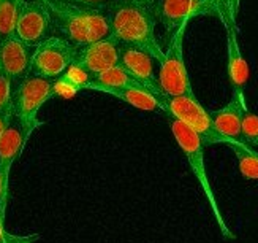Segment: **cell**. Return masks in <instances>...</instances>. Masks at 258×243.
<instances>
[{
  "instance_id": "cell-1",
  "label": "cell",
  "mask_w": 258,
  "mask_h": 243,
  "mask_svg": "<svg viewBox=\"0 0 258 243\" xmlns=\"http://www.w3.org/2000/svg\"><path fill=\"white\" fill-rule=\"evenodd\" d=\"M108 15L113 34L120 45L140 48L160 62L163 48L155 35L154 7L133 2V0H113L108 5Z\"/></svg>"
},
{
  "instance_id": "cell-2",
  "label": "cell",
  "mask_w": 258,
  "mask_h": 243,
  "mask_svg": "<svg viewBox=\"0 0 258 243\" xmlns=\"http://www.w3.org/2000/svg\"><path fill=\"white\" fill-rule=\"evenodd\" d=\"M52 18V26L60 37L76 46H86L111 35L106 8L84 7L62 0H44Z\"/></svg>"
},
{
  "instance_id": "cell-3",
  "label": "cell",
  "mask_w": 258,
  "mask_h": 243,
  "mask_svg": "<svg viewBox=\"0 0 258 243\" xmlns=\"http://www.w3.org/2000/svg\"><path fill=\"white\" fill-rule=\"evenodd\" d=\"M168 121H170V129L174 135V140L181 148V151L184 153V156L190 165V170L194 172L197 181L200 183L201 189H203L205 196H206V201L209 204V208L212 215L216 218V223L219 226V230L223 238L227 240H234L236 238V234L228 227V224L225 223L223 219V215L220 212V207L219 202L216 199L214 189H212V184L211 180L208 176V170H206V164H205V153H203V143H201L200 137L195 134V132L190 129L187 124H184L182 121L176 119L174 116H168Z\"/></svg>"
},
{
  "instance_id": "cell-4",
  "label": "cell",
  "mask_w": 258,
  "mask_h": 243,
  "mask_svg": "<svg viewBox=\"0 0 258 243\" xmlns=\"http://www.w3.org/2000/svg\"><path fill=\"white\" fill-rule=\"evenodd\" d=\"M155 99L159 101L162 112L168 116H174L176 119L187 124L200 137L203 147H211V145L230 147L231 143L236 141L233 138L222 135L216 129L214 123H212V119H211L209 110H206L198 102L195 94L166 95L162 92L159 95H155Z\"/></svg>"
},
{
  "instance_id": "cell-5",
  "label": "cell",
  "mask_w": 258,
  "mask_h": 243,
  "mask_svg": "<svg viewBox=\"0 0 258 243\" xmlns=\"http://www.w3.org/2000/svg\"><path fill=\"white\" fill-rule=\"evenodd\" d=\"M55 86L57 78H46L40 75H27L26 78L16 83L11 94V108L27 140L32 132L40 126L37 118L38 110L57 92Z\"/></svg>"
},
{
  "instance_id": "cell-6",
  "label": "cell",
  "mask_w": 258,
  "mask_h": 243,
  "mask_svg": "<svg viewBox=\"0 0 258 243\" xmlns=\"http://www.w3.org/2000/svg\"><path fill=\"white\" fill-rule=\"evenodd\" d=\"M190 19H184L170 38L168 48L163 50V58L159 62L160 70L159 78L160 91L166 95H187L194 94L192 83L188 78V72L184 59V37Z\"/></svg>"
},
{
  "instance_id": "cell-7",
  "label": "cell",
  "mask_w": 258,
  "mask_h": 243,
  "mask_svg": "<svg viewBox=\"0 0 258 243\" xmlns=\"http://www.w3.org/2000/svg\"><path fill=\"white\" fill-rule=\"evenodd\" d=\"M78 46L60 35H51L32 53V72L33 75L59 78L75 62Z\"/></svg>"
},
{
  "instance_id": "cell-8",
  "label": "cell",
  "mask_w": 258,
  "mask_h": 243,
  "mask_svg": "<svg viewBox=\"0 0 258 243\" xmlns=\"http://www.w3.org/2000/svg\"><path fill=\"white\" fill-rule=\"evenodd\" d=\"M219 2L220 0H159L154 13L162 23L165 34H173L184 19L220 15Z\"/></svg>"
},
{
  "instance_id": "cell-9",
  "label": "cell",
  "mask_w": 258,
  "mask_h": 243,
  "mask_svg": "<svg viewBox=\"0 0 258 243\" xmlns=\"http://www.w3.org/2000/svg\"><path fill=\"white\" fill-rule=\"evenodd\" d=\"M52 18L44 0H22L16 35L29 46H37L52 34Z\"/></svg>"
},
{
  "instance_id": "cell-10",
  "label": "cell",
  "mask_w": 258,
  "mask_h": 243,
  "mask_svg": "<svg viewBox=\"0 0 258 243\" xmlns=\"http://www.w3.org/2000/svg\"><path fill=\"white\" fill-rule=\"evenodd\" d=\"M119 56H120V41L111 34L102 40L91 43V45L78 46V53L73 64L84 69L94 80V76L117 65Z\"/></svg>"
},
{
  "instance_id": "cell-11",
  "label": "cell",
  "mask_w": 258,
  "mask_h": 243,
  "mask_svg": "<svg viewBox=\"0 0 258 243\" xmlns=\"http://www.w3.org/2000/svg\"><path fill=\"white\" fill-rule=\"evenodd\" d=\"M32 46L22 41L16 34L0 43V72L18 83L32 72Z\"/></svg>"
},
{
  "instance_id": "cell-12",
  "label": "cell",
  "mask_w": 258,
  "mask_h": 243,
  "mask_svg": "<svg viewBox=\"0 0 258 243\" xmlns=\"http://www.w3.org/2000/svg\"><path fill=\"white\" fill-rule=\"evenodd\" d=\"M154 62L155 59L149 53L130 45H120L119 65H122L135 80L148 87L154 95H159L162 91L159 87V78H157L154 70Z\"/></svg>"
},
{
  "instance_id": "cell-13",
  "label": "cell",
  "mask_w": 258,
  "mask_h": 243,
  "mask_svg": "<svg viewBox=\"0 0 258 243\" xmlns=\"http://www.w3.org/2000/svg\"><path fill=\"white\" fill-rule=\"evenodd\" d=\"M223 24L227 30V54H228V78L233 86V92H244V87L247 84L249 78V67L247 62L242 58V53L238 43L236 26H234V18L228 12V18L220 13Z\"/></svg>"
},
{
  "instance_id": "cell-14",
  "label": "cell",
  "mask_w": 258,
  "mask_h": 243,
  "mask_svg": "<svg viewBox=\"0 0 258 243\" xmlns=\"http://www.w3.org/2000/svg\"><path fill=\"white\" fill-rule=\"evenodd\" d=\"M245 95L244 92H233L231 101L219 110H209V115L216 129L222 135L233 138L236 141L245 143L242 135V115L245 108Z\"/></svg>"
},
{
  "instance_id": "cell-15",
  "label": "cell",
  "mask_w": 258,
  "mask_h": 243,
  "mask_svg": "<svg viewBox=\"0 0 258 243\" xmlns=\"http://www.w3.org/2000/svg\"><path fill=\"white\" fill-rule=\"evenodd\" d=\"M26 135L21 129V124L13 118V121L7 127L5 134L0 140V175H2L4 189L8 196V183H10V172L13 164L19 159L22 150L26 147Z\"/></svg>"
},
{
  "instance_id": "cell-16",
  "label": "cell",
  "mask_w": 258,
  "mask_h": 243,
  "mask_svg": "<svg viewBox=\"0 0 258 243\" xmlns=\"http://www.w3.org/2000/svg\"><path fill=\"white\" fill-rule=\"evenodd\" d=\"M83 89L109 94L113 97L120 99L122 102L128 104L130 107L143 110V112H162L160 104L155 99V95L149 91L138 89V87H105V86H98L92 81H89Z\"/></svg>"
},
{
  "instance_id": "cell-17",
  "label": "cell",
  "mask_w": 258,
  "mask_h": 243,
  "mask_svg": "<svg viewBox=\"0 0 258 243\" xmlns=\"http://www.w3.org/2000/svg\"><path fill=\"white\" fill-rule=\"evenodd\" d=\"M92 83H95L98 86H105V87H138V89L149 91L148 87L135 80L133 76L119 64L114 65V67L105 70L103 73L94 76Z\"/></svg>"
},
{
  "instance_id": "cell-18",
  "label": "cell",
  "mask_w": 258,
  "mask_h": 243,
  "mask_svg": "<svg viewBox=\"0 0 258 243\" xmlns=\"http://www.w3.org/2000/svg\"><path fill=\"white\" fill-rule=\"evenodd\" d=\"M231 151L238 159V167L245 180H258V153L247 143L234 141L230 145Z\"/></svg>"
},
{
  "instance_id": "cell-19",
  "label": "cell",
  "mask_w": 258,
  "mask_h": 243,
  "mask_svg": "<svg viewBox=\"0 0 258 243\" xmlns=\"http://www.w3.org/2000/svg\"><path fill=\"white\" fill-rule=\"evenodd\" d=\"M22 0H0V43L16 34Z\"/></svg>"
},
{
  "instance_id": "cell-20",
  "label": "cell",
  "mask_w": 258,
  "mask_h": 243,
  "mask_svg": "<svg viewBox=\"0 0 258 243\" xmlns=\"http://www.w3.org/2000/svg\"><path fill=\"white\" fill-rule=\"evenodd\" d=\"M242 135L245 143H252L258 147V115L250 112L249 107L245 105L242 115Z\"/></svg>"
},
{
  "instance_id": "cell-21",
  "label": "cell",
  "mask_w": 258,
  "mask_h": 243,
  "mask_svg": "<svg viewBox=\"0 0 258 243\" xmlns=\"http://www.w3.org/2000/svg\"><path fill=\"white\" fill-rule=\"evenodd\" d=\"M11 94H13V81L0 72V112L11 108Z\"/></svg>"
},
{
  "instance_id": "cell-22",
  "label": "cell",
  "mask_w": 258,
  "mask_h": 243,
  "mask_svg": "<svg viewBox=\"0 0 258 243\" xmlns=\"http://www.w3.org/2000/svg\"><path fill=\"white\" fill-rule=\"evenodd\" d=\"M41 238L40 234H30V235H18L11 234L5 229V226L0 224V243H35Z\"/></svg>"
},
{
  "instance_id": "cell-23",
  "label": "cell",
  "mask_w": 258,
  "mask_h": 243,
  "mask_svg": "<svg viewBox=\"0 0 258 243\" xmlns=\"http://www.w3.org/2000/svg\"><path fill=\"white\" fill-rule=\"evenodd\" d=\"M15 115H13V108H8V110H2L0 112V140H2L4 134L7 127L10 126V123L13 121Z\"/></svg>"
},
{
  "instance_id": "cell-24",
  "label": "cell",
  "mask_w": 258,
  "mask_h": 243,
  "mask_svg": "<svg viewBox=\"0 0 258 243\" xmlns=\"http://www.w3.org/2000/svg\"><path fill=\"white\" fill-rule=\"evenodd\" d=\"M62 2H70L76 5H84V7H95V8H108V5L113 0H62Z\"/></svg>"
},
{
  "instance_id": "cell-25",
  "label": "cell",
  "mask_w": 258,
  "mask_h": 243,
  "mask_svg": "<svg viewBox=\"0 0 258 243\" xmlns=\"http://www.w3.org/2000/svg\"><path fill=\"white\" fill-rule=\"evenodd\" d=\"M7 201H8V196L5 194V189H4V181H2V175H0V224H2V226H5Z\"/></svg>"
},
{
  "instance_id": "cell-26",
  "label": "cell",
  "mask_w": 258,
  "mask_h": 243,
  "mask_svg": "<svg viewBox=\"0 0 258 243\" xmlns=\"http://www.w3.org/2000/svg\"><path fill=\"white\" fill-rule=\"evenodd\" d=\"M238 5H239V0H228V12L231 13L233 18H236Z\"/></svg>"
},
{
  "instance_id": "cell-27",
  "label": "cell",
  "mask_w": 258,
  "mask_h": 243,
  "mask_svg": "<svg viewBox=\"0 0 258 243\" xmlns=\"http://www.w3.org/2000/svg\"><path fill=\"white\" fill-rule=\"evenodd\" d=\"M133 2H138V4H144V5H149V7H155L159 0H133Z\"/></svg>"
}]
</instances>
